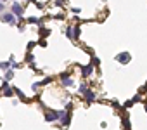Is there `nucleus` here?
Returning a JSON list of instances; mask_svg holds the SVG:
<instances>
[{
    "instance_id": "20e7f679",
    "label": "nucleus",
    "mask_w": 147,
    "mask_h": 130,
    "mask_svg": "<svg viewBox=\"0 0 147 130\" xmlns=\"http://www.w3.org/2000/svg\"><path fill=\"white\" fill-rule=\"evenodd\" d=\"M11 12H12L16 17H21V16H23V7H21L19 4H12V9H11Z\"/></svg>"
},
{
    "instance_id": "2eb2a0df",
    "label": "nucleus",
    "mask_w": 147,
    "mask_h": 130,
    "mask_svg": "<svg viewBox=\"0 0 147 130\" xmlns=\"http://www.w3.org/2000/svg\"><path fill=\"white\" fill-rule=\"evenodd\" d=\"M28 2H35V0H28Z\"/></svg>"
},
{
    "instance_id": "423d86ee",
    "label": "nucleus",
    "mask_w": 147,
    "mask_h": 130,
    "mask_svg": "<svg viewBox=\"0 0 147 130\" xmlns=\"http://www.w3.org/2000/svg\"><path fill=\"white\" fill-rule=\"evenodd\" d=\"M116 61H119V62H128V61H130V54H128V52L118 54V56H116Z\"/></svg>"
},
{
    "instance_id": "4468645a",
    "label": "nucleus",
    "mask_w": 147,
    "mask_h": 130,
    "mask_svg": "<svg viewBox=\"0 0 147 130\" xmlns=\"http://www.w3.org/2000/svg\"><path fill=\"white\" fill-rule=\"evenodd\" d=\"M4 11V2H0V12Z\"/></svg>"
},
{
    "instance_id": "9d476101",
    "label": "nucleus",
    "mask_w": 147,
    "mask_h": 130,
    "mask_svg": "<svg viewBox=\"0 0 147 130\" xmlns=\"http://www.w3.org/2000/svg\"><path fill=\"white\" fill-rule=\"evenodd\" d=\"M66 35H68V36L73 40V28H68V30H66Z\"/></svg>"
},
{
    "instance_id": "f03ea898",
    "label": "nucleus",
    "mask_w": 147,
    "mask_h": 130,
    "mask_svg": "<svg viewBox=\"0 0 147 130\" xmlns=\"http://www.w3.org/2000/svg\"><path fill=\"white\" fill-rule=\"evenodd\" d=\"M59 118H61V123H62V125H69V118H71V115H69L68 109H66V111H59Z\"/></svg>"
},
{
    "instance_id": "0eeeda50",
    "label": "nucleus",
    "mask_w": 147,
    "mask_h": 130,
    "mask_svg": "<svg viewBox=\"0 0 147 130\" xmlns=\"http://www.w3.org/2000/svg\"><path fill=\"white\" fill-rule=\"evenodd\" d=\"M83 96H85V97H87V101H88V102H90V101H94V99H95V92H92V90H90V89H87V90H85V92H83Z\"/></svg>"
},
{
    "instance_id": "39448f33",
    "label": "nucleus",
    "mask_w": 147,
    "mask_h": 130,
    "mask_svg": "<svg viewBox=\"0 0 147 130\" xmlns=\"http://www.w3.org/2000/svg\"><path fill=\"white\" fill-rule=\"evenodd\" d=\"M92 70H94V64L90 62V64H88V66H83V68H81V75H83V76H90V73H92Z\"/></svg>"
},
{
    "instance_id": "f257e3e1",
    "label": "nucleus",
    "mask_w": 147,
    "mask_h": 130,
    "mask_svg": "<svg viewBox=\"0 0 147 130\" xmlns=\"http://www.w3.org/2000/svg\"><path fill=\"white\" fill-rule=\"evenodd\" d=\"M2 21H4V23H7V25H16V23H17V21H16V16H14L12 12L4 14V16H2Z\"/></svg>"
},
{
    "instance_id": "f8f14e48",
    "label": "nucleus",
    "mask_w": 147,
    "mask_h": 130,
    "mask_svg": "<svg viewBox=\"0 0 147 130\" xmlns=\"http://www.w3.org/2000/svg\"><path fill=\"white\" fill-rule=\"evenodd\" d=\"M0 68H2V70H7V68H9V62H2V64H0Z\"/></svg>"
},
{
    "instance_id": "9b49d317",
    "label": "nucleus",
    "mask_w": 147,
    "mask_h": 130,
    "mask_svg": "<svg viewBox=\"0 0 147 130\" xmlns=\"http://www.w3.org/2000/svg\"><path fill=\"white\" fill-rule=\"evenodd\" d=\"M12 76H14L12 71H7V73H5V80H12Z\"/></svg>"
},
{
    "instance_id": "ddd939ff",
    "label": "nucleus",
    "mask_w": 147,
    "mask_h": 130,
    "mask_svg": "<svg viewBox=\"0 0 147 130\" xmlns=\"http://www.w3.org/2000/svg\"><path fill=\"white\" fill-rule=\"evenodd\" d=\"M49 35V30H42V36H47Z\"/></svg>"
},
{
    "instance_id": "7ed1b4c3",
    "label": "nucleus",
    "mask_w": 147,
    "mask_h": 130,
    "mask_svg": "<svg viewBox=\"0 0 147 130\" xmlns=\"http://www.w3.org/2000/svg\"><path fill=\"white\" fill-rule=\"evenodd\" d=\"M45 120H47V121H55V120H59V111H47V113H45Z\"/></svg>"
},
{
    "instance_id": "1a4fd4ad",
    "label": "nucleus",
    "mask_w": 147,
    "mask_h": 130,
    "mask_svg": "<svg viewBox=\"0 0 147 130\" xmlns=\"http://www.w3.org/2000/svg\"><path fill=\"white\" fill-rule=\"evenodd\" d=\"M61 80H62V83L68 85V87H69V85H73V80H71L68 75H62V76H61Z\"/></svg>"
},
{
    "instance_id": "6e6552de",
    "label": "nucleus",
    "mask_w": 147,
    "mask_h": 130,
    "mask_svg": "<svg viewBox=\"0 0 147 130\" xmlns=\"http://www.w3.org/2000/svg\"><path fill=\"white\" fill-rule=\"evenodd\" d=\"M14 94V89H11V87L7 85V83H4V96H7V97H11Z\"/></svg>"
}]
</instances>
